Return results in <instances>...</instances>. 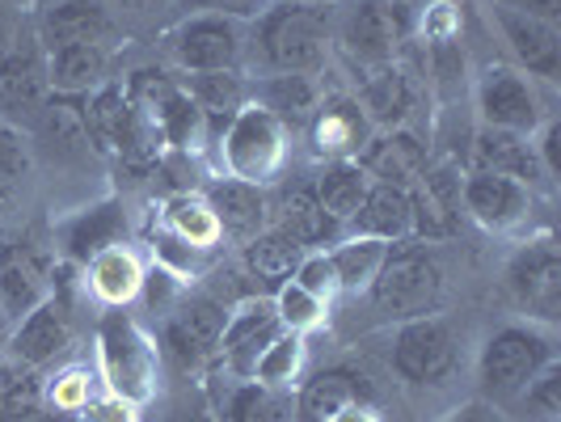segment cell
Returning <instances> with one entry per match:
<instances>
[{
    "label": "cell",
    "mask_w": 561,
    "mask_h": 422,
    "mask_svg": "<svg viewBox=\"0 0 561 422\" xmlns=\"http://www.w3.org/2000/svg\"><path fill=\"white\" fill-rule=\"evenodd\" d=\"M330 266H334L337 280V296H364L367 283L376 280L385 253H389V241H376V237H342L330 246Z\"/></svg>",
    "instance_id": "cell-36"
},
{
    "label": "cell",
    "mask_w": 561,
    "mask_h": 422,
    "mask_svg": "<svg viewBox=\"0 0 561 422\" xmlns=\"http://www.w3.org/2000/svg\"><path fill=\"white\" fill-rule=\"evenodd\" d=\"M389 364H393V372L405 385L439 389V385H448L451 376H456V367H460V338H456L448 317H439V312L401 321L393 334Z\"/></svg>",
    "instance_id": "cell-8"
},
{
    "label": "cell",
    "mask_w": 561,
    "mask_h": 422,
    "mask_svg": "<svg viewBox=\"0 0 561 422\" xmlns=\"http://www.w3.org/2000/svg\"><path fill=\"white\" fill-rule=\"evenodd\" d=\"M364 296L380 321L401 326V321H414V317H431V312H439L444 296H448V271H444L435 246L405 237V241L389 246Z\"/></svg>",
    "instance_id": "cell-2"
},
{
    "label": "cell",
    "mask_w": 561,
    "mask_h": 422,
    "mask_svg": "<svg viewBox=\"0 0 561 422\" xmlns=\"http://www.w3.org/2000/svg\"><path fill=\"white\" fill-rule=\"evenodd\" d=\"M342 237H376V241H405L410 237V191L405 186H385L371 182L359 212L351 216V225Z\"/></svg>",
    "instance_id": "cell-32"
},
{
    "label": "cell",
    "mask_w": 561,
    "mask_h": 422,
    "mask_svg": "<svg viewBox=\"0 0 561 422\" xmlns=\"http://www.w3.org/2000/svg\"><path fill=\"white\" fill-rule=\"evenodd\" d=\"M18 34H22V26H13V22H9L4 13H0V59L9 56V47L18 43Z\"/></svg>",
    "instance_id": "cell-54"
},
{
    "label": "cell",
    "mask_w": 561,
    "mask_h": 422,
    "mask_svg": "<svg viewBox=\"0 0 561 422\" xmlns=\"http://www.w3.org/2000/svg\"><path fill=\"white\" fill-rule=\"evenodd\" d=\"M309 250H300L291 237H283L279 228H262L257 237L250 241H241V266H245V275L257 280L262 287H279L296 275V266H300V258Z\"/></svg>",
    "instance_id": "cell-34"
},
{
    "label": "cell",
    "mask_w": 561,
    "mask_h": 422,
    "mask_svg": "<svg viewBox=\"0 0 561 422\" xmlns=\"http://www.w3.org/2000/svg\"><path fill=\"white\" fill-rule=\"evenodd\" d=\"M56 241H59L64 262L84 266L93 253L127 241V207H123L118 198H102V203H93V207H81V212H72L68 220L56 225Z\"/></svg>",
    "instance_id": "cell-22"
},
{
    "label": "cell",
    "mask_w": 561,
    "mask_h": 422,
    "mask_svg": "<svg viewBox=\"0 0 561 422\" xmlns=\"http://www.w3.org/2000/svg\"><path fill=\"white\" fill-rule=\"evenodd\" d=\"M330 422H380V410H376V401H364V406H351V410L334 414Z\"/></svg>",
    "instance_id": "cell-52"
},
{
    "label": "cell",
    "mask_w": 561,
    "mask_h": 422,
    "mask_svg": "<svg viewBox=\"0 0 561 422\" xmlns=\"http://www.w3.org/2000/svg\"><path fill=\"white\" fill-rule=\"evenodd\" d=\"M144 271H148V262L140 258V250H136L131 241H118V246L93 253V258L84 262L81 283L89 287V296H93L102 309H127L131 300H140Z\"/></svg>",
    "instance_id": "cell-25"
},
{
    "label": "cell",
    "mask_w": 561,
    "mask_h": 422,
    "mask_svg": "<svg viewBox=\"0 0 561 422\" xmlns=\"http://www.w3.org/2000/svg\"><path fill=\"white\" fill-rule=\"evenodd\" d=\"M473 169L503 173V178H515L524 186L549 182L545 169H540V157H536L533 136H515V132H499V127H478V136H473Z\"/></svg>",
    "instance_id": "cell-29"
},
{
    "label": "cell",
    "mask_w": 561,
    "mask_h": 422,
    "mask_svg": "<svg viewBox=\"0 0 561 422\" xmlns=\"http://www.w3.org/2000/svg\"><path fill=\"white\" fill-rule=\"evenodd\" d=\"M367 186H371V178L359 169V161H325L321 173L312 178V191L321 198L325 216H330L342 232L351 225V216L359 212V203L367 198Z\"/></svg>",
    "instance_id": "cell-35"
},
{
    "label": "cell",
    "mask_w": 561,
    "mask_h": 422,
    "mask_svg": "<svg viewBox=\"0 0 561 422\" xmlns=\"http://www.w3.org/2000/svg\"><path fill=\"white\" fill-rule=\"evenodd\" d=\"M473 102H478L481 127H499L515 136H536L549 118L540 84L515 64H485L473 81Z\"/></svg>",
    "instance_id": "cell-10"
},
{
    "label": "cell",
    "mask_w": 561,
    "mask_h": 422,
    "mask_svg": "<svg viewBox=\"0 0 561 422\" xmlns=\"http://www.w3.org/2000/svg\"><path fill=\"white\" fill-rule=\"evenodd\" d=\"M519 13H533V18H545V22H558L561 18V0H503Z\"/></svg>",
    "instance_id": "cell-51"
},
{
    "label": "cell",
    "mask_w": 561,
    "mask_h": 422,
    "mask_svg": "<svg viewBox=\"0 0 561 422\" xmlns=\"http://www.w3.org/2000/svg\"><path fill=\"white\" fill-rule=\"evenodd\" d=\"M283 334V321L275 312V300L271 296H250L241 300L237 309H228L225 334H220V346H216V360L225 364L228 376L237 380H253V367L266 355V346Z\"/></svg>",
    "instance_id": "cell-16"
},
{
    "label": "cell",
    "mask_w": 561,
    "mask_h": 422,
    "mask_svg": "<svg viewBox=\"0 0 561 422\" xmlns=\"http://www.w3.org/2000/svg\"><path fill=\"white\" fill-rule=\"evenodd\" d=\"M300 364H305V334L283 330V334L266 346V355L257 360L253 380H257V385H271V389H291V380L300 376Z\"/></svg>",
    "instance_id": "cell-41"
},
{
    "label": "cell",
    "mask_w": 561,
    "mask_h": 422,
    "mask_svg": "<svg viewBox=\"0 0 561 422\" xmlns=\"http://www.w3.org/2000/svg\"><path fill=\"white\" fill-rule=\"evenodd\" d=\"M549 364H558V338L536 321H503L494 326L478 351L481 401L506 410Z\"/></svg>",
    "instance_id": "cell-3"
},
{
    "label": "cell",
    "mask_w": 561,
    "mask_h": 422,
    "mask_svg": "<svg viewBox=\"0 0 561 422\" xmlns=\"http://www.w3.org/2000/svg\"><path fill=\"white\" fill-rule=\"evenodd\" d=\"M490 18H494V30L506 43V52L515 59L519 72H528L533 81L558 84L561 81V30L558 22H545V18H533V13H519L503 0L490 4Z\"/></svg>",
    "instance_id": "cell-14"
},
{
    "label": "cell",
    "mask_w": 561,
    "mask_h": 422,
    "mask_svg": "<svg viewBox=\"0 0 561 422\" xmlns=\"http://www.w3.org/2000/svg\"><path fill=\"white\" fill-rule=\"evenodd\" d=\"M305 127H309V148L317 161H355L364 144L376 136L355 93H325Z\"/></svg>",
    "instance_id": "cell-19"
},
{
    "label": "cell",
    "mask_w": 561,
    "mask_h": 422,
    "mask_svg": "<svg viewBox=\"0 0 561 422\" xmlns=\"http://www.w3.org/2000/svg\"><path fill=\"white\" fill-rule=\"evenodd\" d=\"M291 422H300V419H291Z\"/></svg>",
    "instance_id": "cell-57"
},
{
    "label": "cell",
    "mask_w": 561,
    "mask_h": 422,
    "mask_svg": "<svg viewBox=\"0 0 561 422\" xmlns=\"http://www.w3.org/2000/svg\"><path fill=\"white\" fill-rule=\"evenodd\" d=\"M178 84L186 89V98L211 123V144L216 132L225 127L241 106H250V77L245 72H178Z\"/></svg>",
    "instance_id": "cell-33"
},
{
    "label": "cell",
    "mask_w": 561,
    "mask_h": 422,
    "mask_svg": "<svg viewBox=\"0 0 561 422\" xmlns=\"http://www.w3.org/2000/svg\"><path fill=\"white\" fill-rule=\"evenodd\" d=\"M77 422H140V406H131V401H123V397L102 389L84 406V414Z\"/></svg>",
    "instance_id": "cell-47"
},
{
    "label": "cell",
    "mask_w": 561,
    "mask_h": 422,
    "mask_svg": "<svg viewBox=\"0 0 561 422\" xmlns=\"http://www.w3.org/2000/svg\"><path fill=\"white\" fill-rule=\"evenodd\" d=\"M81 123L89 148L98 157L118 161V148H123L127 123H131V98H127V89L106 81L102 89H93L89 98H81Z\"/></svg>",
    "instance_id": "cell-30"
},
{
    "label": "cell",
    "mask_w": 561,
    "mask_h": 422,
    "mask_svg": "<svg viewBox=\"0 0 561 422\" xmlns=\"http://www.w3.org/2000/svg\"><path fill=\"white\" fill-rule=\"evenodd\" d=\"M460 178L451 166H426L422 178L410 186V237L414 241H448L460 232Z\"/></svg>",
    "instance_id": "cell-18"
},
{
    "label": "cell",
    "mask_w": 561,
    "mask_h": 422,
    "mask_svg": "<svg viewBox=\"0 0 561 422\" xmlns=\"http://www.w3.org/2000/svg\"><path fill=\"white\" fill-rule=\"evenodd\" d=\"M228 309L207 292H186L173 309L161 317V355H169L182 372L216 360V346L225 334Z\"/></svg>",
    "instance_id": "cell-12"
},
{
    "label": "cell",
    "mask_w": 561,
    "mask_h": 422,
    "mask_svg": "<svg viewBox=\"0 0 561 422\" xmlns=\"http://www.w3.org/2000/svg\"><path fill=\"white\" fill-rule=\"evenodd\" d=\"M271 228H279L283 237H291L300 250H330L334 241H342V228L325 216L312 182H287V186H279V195L271 198Z\"/></svg>",
    "instance_id": "cell-23"
},
{
    "label": "cell",
    "mask_w": 561,
    "mask_h": 422,
    "mask_svg": "<svg viewBox=\"0 0 561 422\" xmlns=\"http://www.w3.org/2000/svg\"><path fill=\"white\" fill-rule=\"evenodd\" d=\"M47 81L59 98H89L93 89L111 81V52L106 43H81L47 52Z\"/></svg>",
    "instance_id": "cell-31"
},
{
    "label": "cell",
    "mask_w": 561,
    "mask_h": 422,
    "mask_svg": "<svg viewBox=\"0 0 561 422\" xmlns=\"http://www.w3.org/2000/svg\"><path fill=\"white\" fill-rule=\"evenodd\" d=\"M51 102L47 81V52L34 26H22L9 56L0 59V123L9 127H34V118Z\"/></svg>",
    "instance_id": "cell-11"
},
{
    "label": "cell",
    "mask_w": 561,
    "mask_h": 422,
    "mask_svg": "<svg viewBox=\"0 0 561 422\" xmlns=\"http://www.w3.org/2000/svg\"><path fill=\"white\" fill-rule=\"evenodd\" d=\"M4 346H9V360L38 367V372L51 367L56 360H64L68 346H72V300H68V283L56 280L51 296H43L22 321H13Z\"/></svg>",
    "instance_id": "cell-13"
},
{
    "label": "cell",
    "mask_w": 561,
    "mask_h": 422,
    "mask_svg": "<svg viewBox=\"0 0 561 422\" xmlns=\"http://www.w3.org/2000/svg\"><path fill=\"white\" fill-rule=\"evenodd\" d=\"M34 132L51 144V148H59V152H84L89 140H84V123H81V98H59V93H51V102L34 118Z\"/></svg>",
    "instance_id": "cell-40"
},
{
    "label": "cell",
    "mask_w": 561,
    "mask_h": 422,
    "mask_svg": "<svg viewBox=\"0 0 561 422\" xmlns=\"http://www.w3.org/2000/svg\"><path fill=\"white\" fill-rule=\"evenodd\" d=\"M191 287H186V280L178 275V271H169L165 262H152L148 271H144V287H140V296H144V305L157 312V317H165L182 296H186Z\"/></svg>",
    "instance_id": "cell-45"
},
{
    "label": "cell",
    "mask_w": 561,
    "mask_h": 422,
    "mask_svg": "<svg viewBox=\"0 0 561 422\" xmlns=\"http://www.w3.org/2000/svg\"><path fill=\"white\" fill-rule=\"evenodd\" d=\"M355 161H359V169H364L371 182L405 186V191H410L422 178V169L431 166V148L422 144L419 132L393 127V132H376Z\"/></svg>",
    "instance_id": "cell-24"
},
{
    "label": "cell",
    "mask_w": 561,
    "mask_h": 422,
    "mask_svg": "<svg viewBox=\"0 0 561 422\" xmlns=\"http://www.w3.org/2000/svg\"><path fill=\"white\" fill-rule=\"evenodd\" d=\"M34 34L43 43V52L81 47V43H106L114 34V18L102 0H59V4L43 9V18L34 22Z\"/></svg>",
    "instance_id": "cell-26"
},
{
    "label": "cell",
    "mask_w": 561,
    "mask_h": 422,
    "mask_svg": "<svg viewBox=\"0 0 561 422\" xmlns=\"http://www.w3.org/2000/svg\"><path fill=\"white\" fill-rule=\"evenodd\" d=\"M460 207L465 216H473L485 232H515L533 220V186L490 173V169H469L460 178Z\"/></svg>",
    "instance_id": "cell-15"
},
{
    "label": "cell",
    "mask_w": 561,
    "mask_h": 422,
    "mask_svg": "<svg viewBox=\"0 0 561 422\" xmlns=\"http://www.w3.org/2000/svg\"><path fill=\"white\" fill-rule=\"evenodd\" d=\"M131 13H161V9H182V0H123Z\"/></svg>",
    "instance_id": "cell-53"
},
{
    "label": "cell",
    "mask_w": 561,
    "mask_h": 422,
    "mask_svg": "<svg viewBox=\"0 0 561 422\" xmlns=\"http://www.w3.org/2000/svg\"><path fill=\"white\" fill-rule=\"evenodd\" d=\"M220 422H225V419H220Z\"/></svg>",
    "instance_id": "cell-58"
},
{
    "label": "cell",
    "mask_w": 561,
    "mask_h": 422,
    "mask_svg": "<svg viewBox=\"0 0 561 422\" xmlns=\"http://www.w3.org/2000/svg\"><path fill=\"white\" fill-rule=\"evenodd\" d=\"M30 169H34V157H30L26 132L0 123V207L26 186Z\"/></svg>",
    "instance_id": "cell-44"
},
{
    "label": "cell",
    "mask_w": 561,
    "mask_h": 422,
    "mask_svg": "<svg viewBox=\"0 0 561 422\" xmlns=\"http://www.w3.org/2000/svg\"><path fill=\"white\" fill-rule=\"evenodd\" d=\"M506 410L519 422H558L561 419V364L545 367Z\"/></svg>",
    "instance_id": "cell-42"
},
{
    "label": "cell",
    "mask_w": 561,
    "mask_h": 422,
    "mask_svg": "<svg viewBox=\"0 0 561 422\" xmlns=\"http://www.w3.org/2000/svg\"><path fill=\"white\" fill-rule=\"evenodd\" d=\"M291 401L279 397V389H271V385H257V380H241L232 397H228L225 422H291Z\"/></svg>",
    "instance_id": "cell-39"
},
{
    "label": "cell",
    "mask_w": 561,
    "mask_h": 422,
    "mask_svg": "<svg viewBox=\"0 0 561 422\" xmlns=\"http://www.w3.org/2000/svg\"><path fill=\"white\" fill-rule=\"evenodd\" d=\"M4 338H9V317L0 312V342H4Z\"/></svg>",
    "instance_id": "cell-56"
},
{
    "label": "cell",
    "mask_w": 561,
    "mask_h": 422,
    "mask_svg": "<svg viewBox=\"0 0 561 422\" xmlns=\"http://www.w3.org/2000/svg\"><path fill=\"white\" fill-rule=\"evenodd\" d=\"M178 72H245V22L225 13H186L165 34Z\"/></svg>",
    "instance_id": "cell-7"
},
{
    "label": "cell",
    "mask_w": 561,
    "mask_h": 422,
    "mask_svg": "<svg viewBox=\"0 0 561 422\" xmlns=\"http://www.w3.org/2000/svg\"><path fill=\"white\" fill-rule=\"evenodd\" d=\"M203 198L211 203L225 237H232V241H250L262 228H271L266 186H250V182H237V178H216V182H207Z\"/></svg>",
    "instance_id": "cell-27"
},
{
    "label": "cell",
    "mask_w": 561,
    "mask_h": 422,
    "mask_svg": "<svg viewBox=\"0 0 561 422\" xmlns=\"http://www.w3.org/2000/svg\"><path fill=\"white\" fill-rule=\"evenodd\" d=\"M419 9L410 0H355L337 18L334 43L355 68L393 64L405 43H414Z\"/></svg>",
    "instance_id": "cell-6"
},
{
    "label": "cell",
    "mask_w": 561,
    "mask_h": 422,
    "mask_svg": "<svg viewBox=\"0 0 561 422\" xmlns=\"http://www.w3.org/2000/svg\"><path fill=\"white\" fill-rule=\"evenodd\" d=\"M355 102L364 106L376 132H393L405 127L410 114L419 106V84L405 72V64H376V68H359V93Z\"/></svg>",
    "instance_id": "cell-21"
},
{
    "label": "cell",
    "mask_w": 561,
    "mask_h": 422,
    "mask_svg": "<svg viewBox=\"0 0 561 422\" xmlns=\"http://www.w3.org/2000/svg\"><path fill=\"white\" fill-rule=\"evenodd\" d=\"M271 0H182V9L191 13H225V18H237V22H253Z\"/></svg>",
    "instance_id": "cell-48"
},
{
    "label": "cell",
    "mask_w": 561,
    "mask_h": 422,
    "mask_svg": "<svg viewBox=\"0 0 561 422\" xmlns=\"http://www.w3.org/2000/svg\"><path fill=\"white\" fill-rule=\"evenodd\" d=\"M102 394V376L89 364H68L56 376H43V410L64 414V419H81L84 406Z\"/></svg>",
    "instance_id": "cell-37"
},
{
    "label": "cell",
    "mask_w": 561,
    "mask_h": 422,
    "mask_svg": "<svg viewBox=\"0 0 561 422\" xmlns=\"http://www.w3.org/2000/svg\"><path fill=\"white\" fill-rule=\"evenodd\" d=\"M271 300H275V312H279L283 330H291V334H312L321 321H325V300H317L312 292H305L296 280L279 283L275 292H271Z\"/></svg>",
    "instance_id": "cell-43"
},
{
    "label": "cell",
    "mask_w": 561,
    "mask_h": 422,
    "mask_svg": "<svg viewBox=\"0 0 561 422\" xmlns=\"http://www.w3.org/2000/svg\"><path fill=\"white\" fill-rule=\"evenodd\" d=\"M444 422H503V414H499V406H490V401H469V406L451 410Z\"/></svg>",
    "instance_id": "cell-50"
},
{
    "label": "cell",
    "mask_w": 561,
    "mask_h": 422,
    "mask_svg": "<svg viewBox=\"0 0 561 422\" xmlns=\"http://www.w3.org/2000/svg\"><path fill=\"white\" fill-rule=\"evenodd\" d=\"M503 287L511 305L524 312V321L536 326H558L561 321V250L558 241L545 232L524 241L519 250L506 258Z\"/></svg>",
    "instance_id": "cell-9"
},
{
    "label": "cell",
    "mask_w": 561,
    "mask_h": 422,
    "mask_svg": "<svg viewBox=\"0 0 561 422\" xmlns=\"http://www.w3.org/2000/svg\"><path fill=\"white\" fill-rule=\"evenodd\" d=\"M98 376L102 389L131 406H148L161 380V346L127 309H106L98 321Z\"/></svg>",
    "instance_id": "cell-4"
},
{
    "label": "cell",
    "mask_w": 561,
    "mask_h": 422,
    "mask_svg": "<svg viewBox=\"0 0 561 422\" xmlns=\"http://www.w3.org/2000/svg\"><path fill=\"white\" fill-rule=\"evenodd\" d=\"M225 178L250 182V186H275L287 169V127L257 102L241 106L216 132Z\"/></svg>",
    "instance_id": "cell-5"
},
{
    "label": "cell",
    "mask_w": 561,
    "mask_h": 422,
    "mask_svg": "<svg viewBox=\"0 0 561 422\" xmlns=\"http://www.w3.org/2000/svg\"><path fill=\"white\" fill-rule=\"evenodd\" d=\"M364 401H376L371 380H367L359 367L334 364V367L312 372L309 380L296 389L291 410H296L300 422H330L334 414L351 410V406H364Z\"/></svg>",
    "instance_id": "cell-20"
},
{
    "label": "cell",
    "mask_w": 561,
    "mask_h": 422,
    "mask_svg": "<svg viewBox=\"0 0 561 422\" xmlns=\"http://www.w3.org/2000/svg\"><path fill=\"white\" fill-rule=\"evenodd\" d=\"M325 89L317 77L305 72H279V77H253L250 81V102H257L262 111H271L283 127H305L312 118V111L321 106Z\"/></svg>",
    "instance_id": "cell-28"
},
{
    "label": "cell",
    "mask_w": 561,
    "mask_h": 422,
    "mask_svg": "<svg viewBox=\"0 0 561 422\" xmlns=\"http://www.w3.org/2000/svg\"><path fill=\"white\" fill-rule=\"evenodd\" d=\"M291 280L300 283L305 292H312L317 300H325V305H330V300H334V296H337L334 266H330V253H325V250H309V253H305Z\"/></svg>",
    "instance_id": "cell-46"
},
{
    "label": "cell",
    "mask_w": 561,
    "mask_h": 422,
    "mask_svg": "<svg viewBox=\"0 0 561 422\" xmlns=\"http://www.w3.org/2000/svg\"><path fill=\"white\" fill-rule=\"evenodd\" d=\"M169 422H220V414H211L207 406H195V410H182V414H173Z\"/></svg>",
    "instance_id": "cell-55"
},
{
    "label": "cell",
    "mask_w": 561,
    "mask_h": 422,
    "mask_svg": "<svg viewBox=\"0 0 561 422\" xmlns=\"http://www.w3.org/2000/svg\"><path fill=\"white\" fill-rule=\"evenodd\" d=\"M334 4L321 0H271L245 22V64L253 77L305 72L317 77L334 52Z\"/></svg>",
    "instance_id": "cell-1"
},
{
    "label": "cell",
    "mask_w": 561,
    "mask_h": 422,
    "mask_svg": "<svg viewBox=\"0 0 561 422\" xmlns=\"http://www.w3.org/2000/svg\"><path fill=\"white\" fill-rule=\"evenodd\" d=\"M43 414V372L0 360V422H34Z\"/></svg>",
    "instance_id": "cell-38"
},
{
    "label": "cell",
    "mask_w": 561,
    "mask_h": 422,
    "mask_svg": "<svg viewBox=\"0 0 561 422\" xmlns=\"http://www.w3.org/2000/svg\"><path fill=\"white\" fill-rule=\"evenodd\" d=\"M536 144V157H540V169H545V178L549 182H558V173H561V157H558V144H561V123L549 114L545 118V127L533 136Z\"/></svg>",
    "instance_id": "cell-49"
},
{
    "label": "cell",
    "mask_w": 561,
    "mask_h": 422,
    "mask_svg": "<svg viewBox=\"0 0 561 422\" xmlns=\"http://www.w3.org/2000/svg\"><path fill=\"white\" fill-rule=\"evenodd\" d=\"M56 287V262L51 253L38 250L30 237L0 241V312L13 321H22L43 296H51Z\"/></svg>",
    "instance_id": "cell-17"
}]
</instances>
